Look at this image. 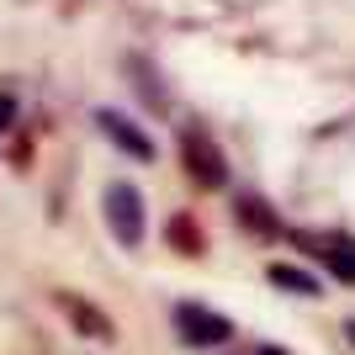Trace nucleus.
I'll list each match as a JSON object with an SVG mask.
<instances>
[{
  "label": "nucleus",
  "instance_id": "f257e3e1",
  "mask_svg": "<svg viewBox=\"0 0 355 355\" xmlns=\"http://www.w3.org/2000/svg\"><path fill=\"white\" fill-rule=\"evenodd\" d=\"M101 218L112 228L122 250H144V234H148V207H144V191L133 180H112L101 191Z\"/></svg>",
  "mask_w": 355,
  "mask_h": 355
},
{
  "label": "nucleus",
  "instance_id": "f03ea898",
  "mask_svg": "<svg viewBox=\"0 0 355 355\" xmlns=\"http://www.w3.org/2000/svg\"><path fill=\"white\" fill-rule=\"evenodd\" d=\"M180 164H186V175H191L202 191H223V186H228V154L218 148V138H212L202 122H186V128H180Z\"/></svg>",
  "mask_w": 355,
  "mask_h": 355
},
{
  "label": "nucleus",
  "instance_id": "7ed1b4c3",
  "mask_svg": "<svg viewBox=\"0 0 355 355\" xmlns=\"http://www.w3.org/2000/svg\"><path fill=\"white\" fill-rule=\"evenodd\" d=\"M286 239H292V244H302V250H308L340 286H355V234H340V228H324V234L286 228Z\"/></svg>",
  "mask_w": 355,
  "mask_h": 355
},
{
  "label": "nucleus",
  "instance_id": "20e7f679",
  "mask_svg": "<svg viewBox=\"0 0 355 355\" xmlns=\"http://www.w3.org/2000/svg\"><path fill=\"white\" fill-rule=\"evenodd\" d=\"M175 329L191 350H223V345H234V334H239L234 318L207 308V302H175Z\"/></svg>",
  "mask_w": 355,
  "mask_h": 355
},
{
  "label": "nucleus",
  "instance_id": "39448f33",
  "mask_svg": "<svg viewBox=\"0 0 355 355\" xmlns=\"http://www.w3.org/2000/svg\"><path fill=\"white\" fill-rule=\"evenodd\" d=\"M53 308L69 318V329L80 334V340H101V345H112L117 340V324H112V313H101L90 297H80V292H69V286H59L53 292Z\"/></svg>",
  "mask_w": 355,
  "mask_h": 355
},
{
  "label": "nucleus",
  "instance_id": "423d86ee",
  "mask_svg": "<svg viewBox=\"0 0 355 355\" xmlns=\"http://www.w3.org/2000/svg\"><path fill=\"white\" fill-rule=\"evenodd\" d=\"M96 128H101V133L112 138L128 159H138V164H154V159H159V144L144 133V122H133L128 112H117V106H101V112H96Z\"/></svg>",
  "mask_w": 355,
  "mask_h": 355
},
{
  "label": "nucleus",
  "instance_id": "0eeeda50",
  "mask_svg": "<svg viewBox=\"0 0 355 355\" xmlns=\"http://www.w3.org/2000/svg\"><path fill=\"white\" fill-rule=\"evenodd\" d=\"M234 212H239V223H244V228H250L254 239H266V244H270L276 234H286V228H282V218L270 212V202H266V196H250V191H244Z\"/></svg>",
  "mask_w": 355,
  "mask_h": 355
},
{
  "label": "nucleus",
  "instance_id": "6e6552de",
  "mask_svg": "<svg viewBox=\"0 0 355 355\" xmlns=\"http://www.w3.org/2000/svg\"><path fill=\"white\" fill-rule=\"evenodd\" d=\"M164 239H170V250L175 254H207V234H202V223L191 218V212H175V218L164 223Z\"/></svg>",
  "mask_w": 355,
  "mask_h": 355
},
{
  "label": "nucleus",
  "instance_id": "1a4fd4ad",
  "mask_svg": "<svg viewBox=\"0 0 355 355\" xmlns=\"http://www.w3.org/2000/svg\"><path fill=\"white\" fill-rule=\"evenodd\" d=\"M266 276H270V286H282V292H292V297H324V282L302 266H282V260H276Z\"/></svg>",
  "mask_w": 355,
  "mask_h": 355
},
{
  "label": "nucleus",
  "instance_id": "9d476101",
  "mask_svg": "<svg viewBox=\"0 0 355 355\" xmlns=\"http://www.w3.org/2000/svg\"><path fill=\"white\" fill-rule=\"evenodd\" d=\"M128 69L138 74V80H133V90H138V96H148V106H154V112H164V106H170V96H164V85L154 80V69H148L144 59H128Z\"/></svg>",
  "mask_w": 355,
  "mask_h": 355
},
{
  "label": "nucleus",
  "instance_id": "9b49d317",
  "mask_svg": "<svg viewBox=\"0 0 355 355\" xmlns=\"http://www.w3.org/2000/svg\"><path fill=\"white\" fill-rule=\"evenodd\" d=\"M11 122H16V101H11V96H6V90H0V133H6Z\"/></svg>",
  "mask_w": 355,
  "mask_h": 355
},
{
  "label": "nucleus",
  "instance_id": "f8f14e48",
  "mask_svg": "<svg viewBox=\"0 0 355 355\" xmlns=\"http://www.w3.org/2000/svg\"><path fill=\"white\" fill-rule=\"evenodd\" d=\"M244 355H292V350H282V345H254V350H244Z\"/></svg>",
  "mask_w": 355,
  "mask_h": 355
},
{
  "label": "nucleus",
  "instance_id": "ddd939ff",
  "mask_svg": "<svg viewBox=\"0 0 355 355\" xmlns=\"http://www.w3.org/2000/svg\"><path fill=\"white\" fill-rule=\"evenodd\" d=\"M345 340H350V345H355V318H350V324H345Z\"/></svg>",
  "mask_w": 355,
  "mask_h": 355
}]
</instances>
